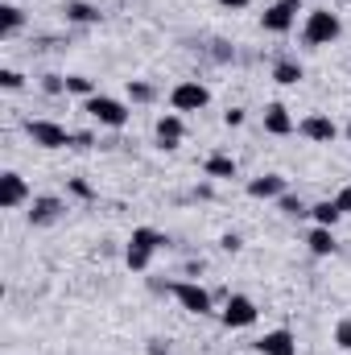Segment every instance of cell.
I'll return each instance as SVG.
<instances>
[{
    "instance_id": "d6986e66",
    "label": "cell",
    "mask_w": 351,
    "mask_h": 355,
    "mask_svg": "<svg viewBox=\"0 0 351 355\" xmlns=\"http://www.w3.org/2000/svg\"><path fill=\"white\" fill-rule=\"evenodd\" d=\"M306 248H310L314 257H331V252H335V227H314V232L306 236Z\"/></svg>"
},
{
    "instance_id": "30bf717a",
    "label": "cell",
    "mask_w": 351,
    "mask_h": 355,
    "mask_svg": "<svg viewBox=\"0 0 351 355\" xmlns=\"http://www.w3.org/2000/svg\"><path fill=\"white\" fill-rule=\"evenodd\" d=\"M62 211H67V202H62L58 194H37V198H29V223H33V227H50Z\"/></svg>"
},
{
    "instance_id": "d4e9b609",
    "label": "cell",
    "mask_w": 351,
    "mask_h": 355,
    "mask_svg": "<svg viewBox=\"0 0 351 355\" xmlns=\"http://www.w3.org/2000/svg\"><path fill=\"white\" fill-rule=\"evenodd\" d=\"M153 95H157V91L149 87V83H141V79H128V99H132V103H153Z\"/></svg>"
},
{
    "instance_id": "7c38bea8",
    "label": "cell",
    "mask_w": 351,
    "mask_h": 355,
    "mask_svg": "<svg viewBox=\"0 0 351 355\" xmlns=\"http://www.w3.org/2000/svg\"><path fill=\"white\" fill-rule=\"evenodd\" d=\"M264 132H268V137H289V132H298V124H293V116H289L285 103H268V107H264Z\"/></svg>"
},
{
    "instance_id": "f546056e",
    "label": "cell",
    "mask_w": 351,
    "mask_h": 355,
    "mask_svg": "<svg viewBox=\"0 0 351 355\" xmlns=\"http://www.w3.org/2000/svg\"><path fill=\"white\" fill-rule=\"evenodd\" d=\"M223 124H228V128H240V124H244V107H228V112H223Z\"/></svg>"
},
{
    "instance_id": "52a82bcc",
    "label": "cell",
    "mask_w": 351,
    "mask_h": 355,
    "mask_svg": "<svg viewBox=\"0 0 351 355\" xmlns=\"http://www.w3.org/2000/svg\"><path fill=\"white\" fill-rule=\"evenodd\" d=\"M170 293H174V302L186 314H211V293H207L198 281H174Z\"/></svg>"
},
{
    "instance_id": "4316f807",
    "label": "cell",
    "mask_w": 351,
    "mask_h": 355,
    "mask_svg": "<svg viewBox=\"0 0 351 355\" xmlns=\"http://www.w3.org/2000/svg\"><path fill=\"white\" fill-rule=\"evenodd\" d=\"M42 91L46 95H67V75H46L42 79Z\"/></svg>"
},
{
    "instance_id": "836d02e7",
    "label": "cell",
    "mask_w": 351,
    "mask_h": 355,
    "mask_svg": "<svg viewBox=\"0 0 351 355\" xmlns=\"http://www.w3.org/2000/svg\"><path fill=\"white\" fill-rule=\"evenodd\" d=\"M219 4H223V8H232V12H240V8H248L252 0H219Z\"/></svg>"
},
{
    "instance_id": "7402d4cb",
    "label": "cell",
    "mask_w": 351,
    "mask_h": 355,
    "mask_svg": "<svg viewBox=\"0 0 351 355\" xmlns=\"http://www.w3.org/2000/svg\"><path fill=\"white\" fill-rule=\"evenodd\" d=\"M277 207H281V215H289V219H302V215H310V207H306L298 194H289V190L277 198Z\"/></svg>"
},
{
    "instance_id": "603a6c76",
    "label": "cell",
    "mask_w": 351,
    "mask_h": 355,
    "mask_svg": "<svg viewBox=\"0 0 351 355\" xmlns=\"http://www.w3.org/2000/svg\"><path fill=\"white\" fill-rule=\"evenodd\" d=\"M149 261H153V252H149V248H137V244H128V252H124V265L132 268V272H145V268H149Z\"/></svg>"
},
{
    "instance_id": "d590c367",
    "label": "cell",
    "mask_w": 351,
    "mask_h": 355,
    "mask_svg": "<svg viewBox=\"0 0 351 355\" xmlns=\"http://www.w3.org/2000/svg\"><path fill=\"white\" fill-rule=\"evenodd\" d=\"M343 4H351V0H343Z\"/></svg>"
},
{
    "instance_id": "5bb4252c",
    "label": "cell",
    "mask_w": 351,
    "mask_h": 355,
    "mask_svg": "<svg viewBox=\"0 0 351 355\" xmlns=\"http://www.w3.org/2000/svg\"><path fill=\"white\" fill-rule=\"evenodd\" d=\"M248 194H252V198H281V194H285V178L281 174L252 178V182H248Z\"/></svg>"
},
{
    "instance_id": "9c48e42d",
    "label": "cell",
    "mask_w": 351,
    "mask_h": 355,
    "mask_svg": "<svg viewBox=\"0 0 351 355\" xmlns=\"http://www.w3.org/2000/svg\"><path fill=\"white\" fill-rule=\"evenodd\" d=\"M25 202H29V182L17 174V170H4L0 174V207L4 211H17Z\"/></svg>"
},
{
    "instance_id": "e575fe53",
    "label": "cell",
    "mask_w": 351,
    "mask_h": 355,
    "mask_svg": "<svg viewBox=\"0 0 351 355\" xmlns=\"http://www.w3.org/2000/svg\"><path fill=\"white\" fill-rule=\"evenodd\" d=\"M343 137H348V141H351V120H348V128H343Z\"/></svg>"
},
{
    "instance_id": "4fadbf2b",
    "label": "cell",
    "mask_w": 351,
    "mask_h": 355,
    "mask_svg": "<svg viewBox=\"0 0 351 355\" xmlns=\"http://www.w3.org/2000/svg\"><path fill=\"white\" fill-rule=\"evenodd\" d=\"M257 352L261 355H298V343H293V335L281 327V331H264L261 339H257Z\"/></svg>"
},
{
    "instance_id": "ffe728a7",
    "label": "cell",
    "mask_w": 351,
    "mask_h": 355,
    "mask_svg": "<svg viewBox=\"0 0 351 355\" xmlns=\"http://www.w3.org/2000/svg\"><path fill=\"white\" fill-rule=\"evenodd\" d=\"M25 29V12L17 4H0V37H12Z\"/></svg>"
},
{
    "instance_id": "7a4b0ae2",
    "label": "cell",
    "mask_w": 351,
    "mask_h": 355,
    "mask_svg": "<svg viewBox=\"0 0 351 355\" xmlns=\"http://www.w3.org/2000/svg\"><path fill=\"white\" fill-rule=\"evenodd\" d=\"M83 112H87L99 128H124L128 124V107L120 99H112V95H91V99H83Z\"/></svg>"
},
{
    "instance_id": "484cf974",
    "label": "cell",
    "mask_w": 351,
    "mask_h": 355,
    "mask_svg": "<svg viewBox=\"0 0 351 355\" xmlns=\"http://www.w3.org/2000/svg\"><path fill=\"white\" fill-rule=\"evenodd\" d=\"M0 87H4V91H21V87H25V75H21V71H12V67H4V71H0Z\"/></svg>"
},
{
    "instance_id": "5b68a950",
    "label": "cell",
    "mask_w": 351,
    "mask_h": 355,
    "mask_svg": "<svg viewBox=\"0 0 351 355\" xmlns=\"http://www.w3.org/2000/svg\"><path fill=\"white\" fill-rule=\"evenodd\" d=\"M207 103H211V87L198 83V79H186V83H178L170 91V107L174 112H203Z\"/></svg>"
},
{
    "instance_id": "4dcf8cb0",
    "label": "cell",
    "mask_w": 351,
    "mask_h": 355,
    "mask_svg": "<svg viewBox=\"0 0 351 355\" xmlns=\"http://www.w3.org/2000/svg\"><path fill=\"white\" fill-rule=\"evenodd\" d=\"M335 202H339V211H343V215H351V186H339Z\"/></svg>"
},
{
    "instance_id": "f1b7e54d",
    "label": "cell",
    "mask_w": 351,
    "mask_h": 355,
    "mask_svg": "<svg viewBox=\"0 0 351 355\" xmlns=\"http://www.w3.org/2000/svg\"><path fill=\"white\" fill-rule=\"evenodd\" d=\"M67 186H71V194H79V198H95V190H91L87 182H83V178H71Z\"/></svg>"
},
{
    "instance_id": "e0dca14e",
    "label": "cell",
    "mask_w": 351,
    "mask_h": 355,
    "mask_svg": "<svg viewBox=\"0 0 351 355\" xmlns=\"http://www.w3.org/2000/svg\"><path fill=\"white\" fill-rule=\"evenodd\" d=\"M203 174L215 178V182H228V178H236V162H232L228 153H211V157L203 162Z\"/></svg>"
},
{
    "instance_id": "83f0119b",
    "label": "cell",
    "mask_w": 351,
    "mask_h": 355,
    "mask_svg": "<svg viewBox=\"0 0 351 355\" xmlns=\"http://www.w3.org/2000/svg\"><path fill=\"white\" fill-rule=\"evenodd\" d=\"M335 343H339L343 352H351V318H339V327H335Z\"/></svg>"
},
{
    "instance_id": "8992f818",
    "label": "cell",
    "mask_w": 351,
    "mask_h": 355,
    "mask_svg": "<svg viewBox=\"0 0 351 355\" xmlns=\"http://www.w3.org/2000/svg\"><path fill=\"white\" fill-rule=\"evenodd\" d=\"M298 12H306L302 0H277V4H268L261 12V25L268 33H289V29L298 25Z\"/></svg>"
},
{
    "instance_id": "d6a6232c",
    "label": "cell",
    "mask_w": 351,
    "mask_h": 355,
    "mask_svg": "<svg viewBox=\"0 0 351 355\" xmlns=\"http://www.w3.org/2000/svg\"><path fill=\"white\" fill-rule=\"evenodd\" d=\"M219 244H223V252H240V248H244V244H240V236H223Z\"/></svg>"
},
{
    "instance_id": "6da1fadb",
    "label": "cell",
    "mask_w": 351,
    "mask_h": 355,
    "mask_svg": "<svg viewBox=\"0 0 351 355\" xmlns=\"http://www.w3.org/2000/svg\"><path fill=\"white\" fill-rule=\"evenodd\" d=\"M339 33H343V21L331 8H310L306 21H302V42L306 46H331V42H339Z\"/></svg>"
},
{
    "instance_id": "1f68e13d",
    "label": "cell",
    "mask_w": 351,
    "mask_h": 355,
    "mask_svg": "<svg viewBox=\"0 0 351 355\" xmlns=\"http://www.w3.org/2000/svg\"><path fill=\"white\" fill-rule=\"evenodd\" d=\"M91 145H95L91 132H75V145H71V149H91Z\"/></svg>"
},
{
    "instance_id": "9a60e30c",
    "label": "cell",
    "mask_w": 351,
    "mask_h": 355,
    "mask_svg": "<svg viewBox=\"0 0 351 355\" xmlns=\"http://www.w3.org/2000/svg\"><path fill=\"white\" fill-rule=\"evenodd\" d=\"M62 12H67L71 25H99V17H103V12H99L95 4H87V0H67Z\"/></svg>"
},
{
    "instance_id": "8fae6325",
    "label": "cell",
    "mask_w": 351,
    "mask_h": 355,
    "mask_svg": "<svg viewBox=\"0 0 351 355\" xmlns=\"http://www.w3.org/2000/svg\"><path fill=\"white\" fill-rule=\"evenodd\" d=\"M182 137H186V124H182V112H166V116L157 120V149H166V153H174L178 145H182Z\"/></svg>"
},
{
    "instance_id": "cb8c5ba5",
    "label": "cell",
    "mask_w": 351,
    "mask_h": 355,
    "mask_svg": "<svg viewBox=\"0 0 351 355\" xmlns=\"http://www.w3.org/2000/svg\"><path fill=\"white\" fill-rule=\"evenodd\" d=\"M67 95H79V99H91V95H99L95 83H91L87 75H67Z\"/></svg>"
},
{
    "instance_id": "ba28073f",
    "label": "cell",
    "mask_w": 351,
    "mask_h": 355,
    "mask_svg": "<svg viewBox=\"0 0 351 355\" xmlns=\"http://www.w3.org/2000/svg\"><path fill=\"white\" fill-rule=\"evenodd\" d=\"M298 132H302L306 141H314V145H331V141L339 137L335 120H331V116H323V112H310V116H302V120H298Z\"/></svg>"
},
{
    "instance_id": "277c9868",
    "label": "cell",
    "mask_w": 351,
    "mask_h": 355,
    "mask_svg": "<svg viewBox=\"0 0 351 355\" xmlns=\"http://www.w3.org/2000/svg\"><path fill=\"white\" fill-rule=\"evenodd\" d=\"M219 322H223L228 331H244V327H252V322H257V302L244 297V293H232V297L223 302V310H219Z\"/></svg>"
},
{
    "instance_id": "3957f363",
    "label": "cell",
    "mask_w": 351,
    "mask_h": 355,
    "mask_svg": "<svg viewBox=\"0 0 351 355\" xmlns=\"http://www.w3.org/2000/svg\"><path fill=\"white\" fill-rule=\"evenodd\" d=\"M25 137L37 149H67V145H75V132H67L54 120H25Z\"/></svg>"
},
{
    "instance_id": "44dd1931",
    "label": "cell",
    "mask_w": 351,
    "mask_h": 355,
    "mask_svg": "<svg viewBox=\"0 0 351 355\" xmlns=\"http://www.w3.org/2000/svg\"><path fill=\"white\" fill-rule=\"evenodd\" d=\"M128 244H137V248H149V252H157V248H162V244H170V240H166V236H162L157 227H132V240H128Z\"/></svg>"
},
{
    "instance_id": "ac0fdd59",
    "label": "cell",
    "mask_w": 351,
    "mask_h": 355,
    "mask_svg": "<svg viewBox=\"0 0 351 355\" xmlns=\"http://www.w3.org/2000/svg\"><path fill=\"white\" fill-rule=\"evenodd\" d=\"M302 62H293V58H277L273 62V79L281 83V87H293V83H302Z\"/></svg>"
},
{
    "instance_id": "2e32d148",
    "label": "cell",
    "mask_w": 351,
    "mask_h": 355,
    "mask_svg": "<svg viewBox=\"0 0 351 355\" xmlns=\"http://www.w3.org/2000/svg\"><path fill=\"white\" fill-rule=\"evenodd\" d=\"M310 219H314V227H335V223L343 219V211H339L335 198H323V202L310 207Z\"/></svg>"
}]
</instances>
